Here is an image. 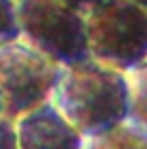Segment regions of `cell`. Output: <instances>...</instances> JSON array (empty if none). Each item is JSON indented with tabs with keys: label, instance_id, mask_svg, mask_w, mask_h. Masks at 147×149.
<instances>
[{
	"label": "cell",
	"instance_id": "cell-1",
	"mask_svg": "<svg viewBox=\"0 0 147 149\" xmlns=\"http://www.w3.org/2000/svg\"><path fill=\"white\" fill-rule=\"evenodd\" d=\"M82 136L128 118L126 72L93 57L61 65L48 99Z\"/></svg>",
	"mask_w": 147,
	"mask_h": 149
},
{
	"label": "cell",
	"instance_id": "cell-2",
	"mask_svg": "<svg viewBox=\"0 0 147 149\" xmlns=\"http://www.w3.org/2000/svg\"><path fill=\"white\" fill-rule=\"evenodd\" d=\"M88 55L128 72L147 57V8L130 0H97L84 11Z\"/></svg>",
	"mask_w": 147,
	"mask_h": 149
},
{
	"label": "cell",
	"instance_id": "cell-3",
	"mask_svg": "<svg viewBox=\"0 0 147 149\" xmlns=\"http://www.w3.org/2000/svg\"><path fill=\"white\" fill-rule=\"evenodd\" d=\"M19 38L67 65L88 55L84 15L61 0H17Z\"/></svg>",
	"mask_w": 147,
	"mask_h": 149
},
{
	"label": "cell",
	"instance_id": "cell-4",
	"mask_svg": "<svg viewBox=\"0 0 147 149\" xmlns=\"http://www.w3.org/2000/svg\"><path fill=\"white\" fill-rule=\"evenodd\" d=\"M61 63L21 38L0 44V101L2 116L19 118L51 99Z\"/></svg>",
	"mask_w": 147,
	"mask_h": 149
},
{
	"label": "cell",
	"instance_id": "cell-5",
	"mask_svg": "<svg viewBox=\"0 0 147 149\" xmlns=\"http://www.w3.org/2000/svg\"><path fill=\"white\" fill-rule=\"evenodd\" d=\"M17 149H82V134L44 101L15 118Z\"/></svg>",
	"mask_w": 147,
	"mask_h": 149
},
{
	"label": "cell",
	"instance_id": "cell-6",
	"mask_svg": "<svg viewBox=\"0 0 147 149\" xmlns=\"http://www.w3.org/2000/svg\"><path fill=\"white\" fill-rule=\"evenodd\" d=\"M82 149H147V128L132 118L82 139Z\"/></svg>",
	"mask_w": 147,
	"mask_h": 149
},
{
	"label": "cell",
	"instance_id": "cell-7",
	"mask_svg": "<svg viewBox=\"0 0 147 149\" xmlns=\"http://www.w3.org/2000/svg\"><path fill=\"white\" fill-rule=\"evenodd\" d=\"M128 78V118L147 128V57L126 72Z\"/></svg>",
	"mask_w": 147,
	"mask_h": 149
},
{
	"label": "cell",
	"instance_id": "cell-8",
	"mask_svg": "<svg viewBox=\"0 0 147 149\" xmlns=\"http://www.w3.org/2000/svg\"><path fill=\"white\" fill-rule=\"evenodd\" d=\"M19 38L17 0H0V44Z\"/></svg>",
	"mask_w": 147,
	"mask_h": 149
},
{
	"label": "cell",
	"instance_id": "cell-9",
	"mask_svg": "<svg viewBox=\"0 0 147 149\" xmlns=\"http://www.w3.org/2000/svg\"><path fill=\"white\" fill-rule=\"evenodd\" d=\"M0 149H17L15 120L0 113Z\"/></svg>",
	"mask_w": 147,
	"mask_h": 149
},
{
	"label": "cell",
	"instance_id": "cell-10",
	"mask_svg": "<svg viewBox=\"0 0 147 149\" xmlns=\"http://www.w3.org/2000/svg\"><path fill=\"white\" fill-rule=\"evenodd\" d=\"M63 4H67V6H72V8H76V11H80L82 15H84V11L88 6H93L97 0H61Z\"/></svg>",
	"mask_w": 147,
	"mask_h": 149
},
{
	"label": "cell",
	"instance_id": "cell-11",
	"mask_svg": "<svg viewBox=\"0 0 147 149\" xmlns=\"http://www.w3.org/2000/svg\"><path fill=\"white\" fill-rule=\"evenodd\" d=\"M130 2L139 4V6H143V8H147V0H130Z\"/></svg>",
	"mask_w": 147,
	"mask_h": 149
},
{
	"label": "cell",
	"instance_id": "cell-12",
	"mask_svg": "<svg viewBox=\"0 0 147 149\" xmlns=\"http://www.w3.org/2000/svg\"><path fill=\"white\" fill-rule=\"evenodd\" d=\"M0 113H2V101H0Z\"/></svg>",
	"mask_w": 147,
	"mask_h": 149
}]
</instances>
